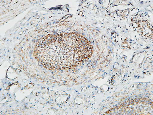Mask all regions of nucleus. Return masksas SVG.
Returning <instances> with one entry per match:
<instances>
[{
	"label": "nucleus",
	"mask_w": 153,
	"mask_h": 115,
	"mask_svg": "<svg viewBox=\"0 0 153 115\" xmlns=\"http://www.w3.org/2000/svg\"><path fill=\"white\" fill-rule=\"evenodd\" d=\"M93 53L88 41L78 33L49 34L39 39L34 56L44 68L49 70L71 69L87 60Z\"/></svg>",
	"instance_id": "nucleus-1"
}]
</instances>
